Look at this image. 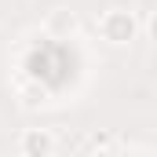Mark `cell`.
Instances as JSON below:
<instances>
[{
	"label": "cell",
	"mask_w": 157,
	"mask_h": 157,
	"mask_svg": "<svg viewBox=\"0 0 157 157\" xmlns=\"http://www.w3.org/2000/svg\"><path fill=\"white\" fill-rule=\"evenodd\" d=\"M146 37H150V40L157 44V11L150 15V18H146Z\"/></svg>",
	"instance_id": "5b68a950"
},
{
	"label": "cell",
	"mask_w": 157,
	"mask_h": 157,
	"mask_svg": "<svg viewBox=\"0 0 157 157\" xmlns=\"http://www.w3.org/2000/svg\"><path fill=\"white\" fill-rule=\"evenodd\" d=\"M55 146H59V143H55V135H51L48 128H26V132L18 135V146H15V150L22 157H51Z\"/></svg>",
	"instance_id": "7a4b0ae2"
},
{
	"label": "cell",
	"mask_w": 157,
	"mask_h": 157,
	"mask_svg": "<svg viewBox=\"0 0 157 157\" xmlns=\"http://www.w3.org/2000/svg\"><path fill=\"white\" fill-rule=\"evenodd\" d=\"M95 26H99V37L106 40V44H113V48H124V44H132V40L139 37V18L132 11H124V7L102 11V18Z\"/></svg>",
	"instance_id": "6da1fadb"
},
{
	"label": "cell",
	"mask_w": 157,
	"mask_h": 157,
	"mask_svg": "<svg viewBox=\"0 0 157 157\" xmlns=\"http://www.w3.org/2000/svg\"><path fill=\"white\" fill-rule=\"evenodd\" d=\"M77 15L70 11V7H55L51 15H48V22H44V29H48V37L51 40H70L77 33Z\"/></svg>",
	"instance_id": "3957f363"
},
{
	"label": "cell",
	"mask_w": 157,
	"mask_h": 157,
	"mask_svg": "<svg viewBox=\"0 0 157 157\" xmlns=\"http://www.w3.org/2000/svg\"><path fill=\"white\" fill-rule=\"evenodd\" d=\"M88 150H91V154H99V150H102V154H113L117 143H113L110 135H91V139H88Z\"/></svg>",
	"instance_id": "277c9868"
}]
</instances>
